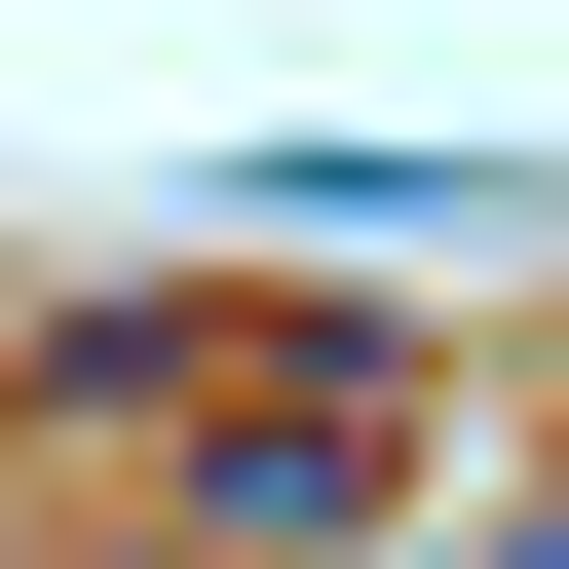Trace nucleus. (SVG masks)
<instances>
[{
	"mask_svg": "<svg viewBox=\"0 0 569 569\" xmlns=\"http://www.w3.org/2000/svg\"><path fill=\"white\" fill-rule=\"evenodd\" d=\"M531 531H569V493H531Z\"/></svg>",
	"mask_w": 569,
	"mask_h": 569,
	"instance_id": "7ed1b4c3",
	"label": "nucleus"
},
{
	"mask_svg": "<svg viewBox=\"0 0 569 569\" xmlns=\"http://www.w3.org/2000/svg\"><path fill=\"white\" fill-rule=\"evenodd\" d=\"M152 569H190V531H152Z\"/></svg>",
	"mask_w": 569,
	"mask_h": 569,
	"instance_id": "f03ea898",
	"label": "nucleus"
},
{
	"mask_svg": "<svg viewBox=\"0 0 569 569\" xmlns=\"http://www.w3.org/2000/svg\"><path fill=\"white\" fill-rule=\"evenodd\" d=\"M152 531H190V569H380V531H418V380H380V342H266Z\"/></svg>",
	"mask_w": 569,
	"mask_h": 569,
	"instance_id": "f257e3e1",
	"label": "nucleus"
}]
</instances>
